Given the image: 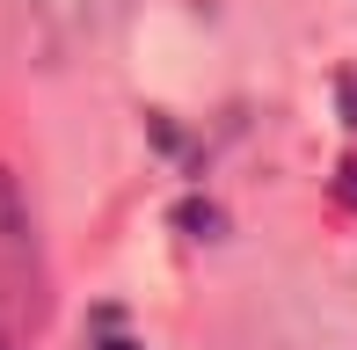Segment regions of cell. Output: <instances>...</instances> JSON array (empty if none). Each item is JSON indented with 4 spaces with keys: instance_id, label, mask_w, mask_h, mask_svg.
Segmentation results:
<instances>
[{
    "instance_id": "cell-4",
    "label": "cell",
    "mask_w": 357,
    "mask_h": 350,
    "mask_svg": "<svg viewBox=\"0 0 357 350\" xmlns=\"http://www.w3.org/2000/svg\"><path fill=\"white\" fill-rule=\"evenodd\" d=\"M343 175H350V183H343V197H350V204H357V161H350V168H343Z\"/></svg>"
},
{
    "instance_id": "cell-1",
    "label": "cell",
    "mask_w": 357,
    "mask_h": 350,
    "mask_svg": "<svg viewBox=\"0 0 357 350\" xmlns=\"http://www.w3.org/2000/svg\"><path fill=\"white\" fill-rule=\"evenodd\" d=\"M29 8H37L59 37H95V29H109L124 15V0H29Z\"/></svg>"
},
{
    "instance_id": "cell-2",
    "label": "cell",
    "mask_w": 357,
    "mask_h": 350,
    "mask_svg": "<svg viewBox=\"0 0 357 350\" xmlns=\"http://www.w3.org/2000/svg\"><path fill=\"white\" fill-rule=\"evenodd\" d=\"M335 88H343V109H350V124H357V73H343Z\"/></svg>"
},
{
    "instance_id": "cell-3",
    "label": "cell",
    "mask_w": 357,
    "mask_h": 350,
    "mask_svg": "<svg viewBox=\"0 0 357 350\" xmlns=\"http://www.w3.org/2000/svg\"><path fill=\"white\" fill-rule=\"evenodd\" d=\"M88 350H139V343H132V336H95Z\"/></svg>"
}]
</instances>
